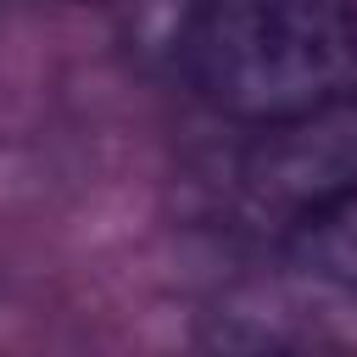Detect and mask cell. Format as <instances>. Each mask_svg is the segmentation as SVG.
I'll use <instances>...</instances> for the list:
<instances>
[{
	"instance_id": "6da1fadb",
	"label": "cell",
	"mask_w": 357,
	"mask_h": 357,
	"mask_svg": "<svg viewBox=\"0 0 357 357\" xmlns=\"http://www.w3.org/2000/svg\"><path fill=\"white\" fill-rule=\"evenodd\" d=\"M184 73L251 128L329 106L357 89V0H195Z\"/></svg>"
},
{
	"instance_id": "7a4b0ae2",
	"label": "cell",
	"mask_w": 357,
	"mask_h": 357,
	"mask_svg": "<svg viewBox=\"0 0 357 357\" xmlns=\"http://www.w3.org/2000/svg\"><path fill=\"white\" fill-rule=\"evenodd\" d=\"M240 190L262 212H284L290 223L357 190V89L312 106L301 117L257 128L240 156Z\"/></svg>"
},
{
	"instance_id": "3957f363",
	"label": "cell",
	"mask_w": 357,
	"mask_h": 357,
	"mask_svg": "<svg viewBox=\"0 0 357 357\" xmlns=\"http://www.w3.org/2000/svg\"><path fill=\"white\" fill-rule=\"evenodd\" d=\"M290 251L318 284L357 301V190L318 206V212H307V218H296Z\"/></svg>"
}]
</instances>
